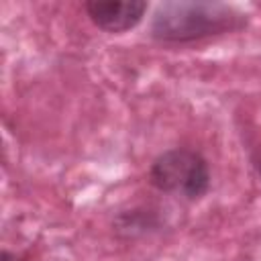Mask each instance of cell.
<instances>
[{"mask_svg": "<svg viewBox=\"0 0 261 261\" xmlns=\"http://www.w3.org/2000/svg\"><path fill=\"white\" fill-rule=\"evenodd\" d=\"M247 22V14L226 2L169 0L155 6L149 37L163 45H190L243 31Z\"/></svg>", "mask_w": 261, "mask_h": 261, "instance_id": "1", "label": "cell"}, {"mask_svg": "<svg viewBox=\"0 0 261 261\" xmlns=\"http://www.w3.org/2000/svg\"><path fill=\"white\" fill-rule=\"evenodd\" d=\"M255 167H257V173H259V177H261V157L255 161Z\"/></svg>", "mask_w": 261, "mask_h": 261, "instance_id": "6", "label": "cell"}, {"mask_svg": "<svg viewBox=\"0 0 261 261\" xmlns=\"http://www.w3.org/2000/svg\"><path fill=\"white\" fill-rule=\"evenodd\" d=\"M147 181L161 194L196 202L210 192V163L198 149L171 147L151 161Z\"/></svg>", "mask_w": 261, "mask_h": 261, "instance_id": "2", "label": "cell"}, {"mask_svg": "<svg viewBox=\"0 0 261 261\" xmlns=\"http://www.w3.org/2000/svg\"><path fill=\"white\" fill-rule=\"evenodd\" d=\"M84 10L96 29L108 35H122L126 31L137 29L143 22L149 10V2L145 0H86Z\"/></svg>", "mask_w": 261, "mask_h": 261, "instance_id": "3", "label": "cell"}, {"mask_svg": "<svg viewBox=\"0 0 261 261\" xmlns=\"http://www.w3.org/2000/svg\"><path fill=\"white\" fill-rule=\"evenodd\" d=\"M159 224H161V220L155 210L139 206V208H130V210L116 214L114 232L120 237H137V234H145L149 230H157Z\"/></svg>", "mask_w": 261, "mask_h": 261, "instance_id": "4", "label": "cell"}, {"mask_svg": "<svg viewBox=\"0 0 261 261\" xmlns=\"http://www.w3.org/2000/svg\"><path fill=\"white\" fill-rule=\"evenodd\" d=\"M0 261H31V259H29V255H24V253H16V251L2 249V253H0Z\"/></svg>", "mask_w": 261, "mask_h": 261, "instance_id": "5", "label": "cell"}]
</instances>
